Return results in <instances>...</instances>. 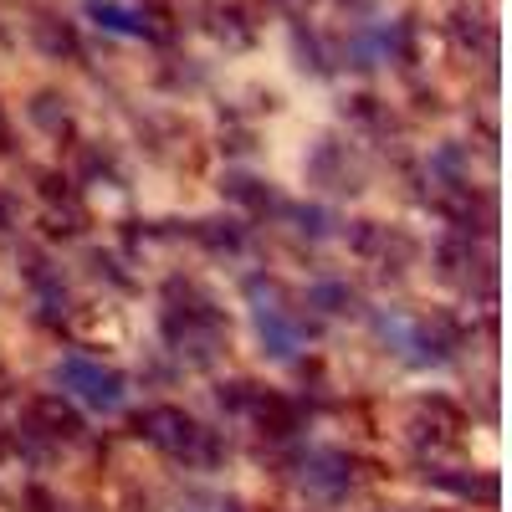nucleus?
Returning <instances> with one entry per match:
<instances>
[{
    "instance_id": "nucleus-4",
    "label": "nucleus",
    "mask_w": 512,
    "mask_h": 512,
    "mask_svg": "<svg viewBox=\"0 0 512 512\" xmlns=\"http://www.w3.org/2000/svg\"><path fill=\"white\" fill-rule=\"evenodd\" d=\"M246 303H251V323L262 338L267 359H297V349L308 344V318L292 308V297L282 292V282L272 277H246Z\"/></svg>"
},
{
    "instance_id": "nucleus-13",
    "label": "nucleus",
    "mask_w": 512,
    "mask_h": 512,
    "mask_svg": "<svg viewBox=\"0 0 512 512\" xmlns=\"http://www.w3.org/2000/svg\"><path fill=\"white\" fill-rule=\"evenodd\" d=\"M67 333L77 338V344H123V313L118 308H108V303H88V308H72V318H67Z\"/></svg>"
},
{
    "instance_id": "nucleus-11",
    "label": "nucleus",
    "mask_w": 512,
    "mask_h": 512,
    "mask_svg": "<svg viewBox=\"0 0 512 512\" xmlns=\"http://www.w3.org/2000/svg\"><path fill=\"white\" fill-rule=\"evenodd\" d=\"M205 16H210L205 31L216 36V41H226V47H251V41H256V26H262V21H256L262 11H256L251 0H210Z\"/></svg>"
},
{
    "instance_id": "nucleus-5",
    "label": "nucleus",
    "mask_w": 512,
    "mask_h": 512,
    "mask_svg": "<svg viewBox=\"0 0 512 512\" xmlns=\"http://www.w3.org/2000/svg\"><path fill=\"white\" fill-rule=\"evenodd\" d=\"M216 405H221L231 420H241L246 431L267 436V441H292L297 431H303V410H297L287 395L262 390V384H246V379L221 384V390H216Z\"/></svg>"
},
{
    "instance_id": "nucleus-23",
    "label": "nucleus",
    "mask_w": 512,
    "mask_h": 512,
    "mask_svg": "<svg viewBox=\"0 0 512 512\" xmlns=\"http://www.w3.org/2000/svg\"><path fill=\"white\" fill-rule=\"evenodd\" d=\"M384 512H415V507H384Z\"/></svg>"
},
{
    "instance_id": "nucleus-21",
    "label": "nucleus",
    "mask_w": 512,
    "mask_h": 512,
    "mask_svg": "<svg viewBox=\"0 0 512 512\" xmlns=\"http://www.w3.org/2000/svg\"><path fill=\"white\" fill-rule=\"evenodd\" d=\"M344 118L349 123H359V128H369V134H395V118H390V108H384L379 98H349L344 103Z\"/></svg>"
},
{
    "instance_id": "nucleus-24",
    "label": "nucleus",
    "mask_w": 512,
    "mask_h": 512,
    "mask_svg": "<svg viewBox=\"0 0 512 512\" xmlns=\"http://www.w3.org/2000/svg\"><path fill=\"white\" fill-rule=\"evenodd\" d=\"M282 6H303V0H282Z\"/></svg>"
},
{
    "instance_id": "nucleus-19",
    "label": "nucleus",
    "mask_w": 512,
    "mask_h": 512,
    "mask_svg": "<svg viewBox=\"0 0 512 512\" xmlns=\"http://www.w3.org/2000/svg\"><path fill=\"white\" fill-rule=\"evenodd\" d=\"M195 241H200L205 251H216V256H236V251L246 246V226L216 216V221H200V226H195Z\"/></svg>"
},
{
    "instance_id": "nucleus-1",
    "label": "nucleus",
    "mask_w": 512,
    "mask_h": 512,
    "mask_svg": "<svg viewBox=\"0 0 512 512\" xmlns=\"http://www.w3.org/2000/svg\"><path fill=\"white\" fill-rule=\"evenodd\" d=\"M159 328H164V349L190 369H210L231 349V323L221 303L210 292H200L195 282H169Z\"/></svg>"
},
{
    "instance_id": "nucleus-12",
    "label": "nucleus",
    "mask_w": 512,
    "mask_h": 512,
    "mask_svg": "<svg viewBox=\"0 0 512 512\" xmlns=\"http://www.w3.org/2000/svg\"><path fill=\"white\" fill-rule=\"evenodd\" d=\"M451 36H456L461 52H472L482 62H497V26L482 6H456L451 11Z\"/></svg>"
},
{
    "instance_id": "nucleus-10",
    "label": "nucleus",
    "mask_w": 512,
    "mask_h": 512,
    "mask_svg": "<svg viewBox=\"0 0 512 512\" xmlns=\"http://www.w3.org/2000/svg\"><path fill=\"white\" fill-rule=\"evenodd\" d=\"M349 246L364 256L369 267H379V272H405L415 262V251H420L415 236H405L400 226H379V221H354Z\"/></svg>"
},
{
    "instance_id": "nucleus-16",
    "label": "nucleus",
    "mask_w": 512,
    "mask_h": 512,
    "mask_svg": "<svg viewBox=\"0 0 512 512\" xmlns=\"http://www.w3.org/2000/svg\"><path fill=\"white\" fill-rule=\"evenodd\" d=\"M31 41H36V47L47 52V57H57V62L82 52L77 26H72V21H62V16H36V21H31Z\"/></svg>"
},
{
    "instance_id": "nucleus-18",
    "label": "nucleus",
    "mask_w": 512,
    "mask_h": 512,
    "mask_svg": "<svg viewBox=\"0 0 512 512\" xmlns=\"http://www.w3.org/2000/svg\"><path fill=\"white\" fill-rule=\"evenodd\" d=\"M277 216L282 221H292V231H303L308 241H328L333 231H338V216L333 210H323V205H277Z\"/></svg>"
},
{
    "instance_id": "nucleus-17",
    "label": "nucleus",
    "mask_w": 512,
    "mask_h": 512,
    "mask_svg": "<svg viewBox=\"0 0 512 512\" xmlns=\"http://www.w3.org/2000/svg\"><path fill=\"white\" fill-rule=\"evenodd\" d=\"M308 308H318L328 318H344V313H359V292L338 277H323V282L308 287Z\"/></svg>"
},
{
    "instance_id": "nucleus-20",
    "label": "nucleus",
    "mask_w": 512,
    "mask_h": 512,
    "mask_svg": "<svg viewBox=\"0 0 512 512\" xmlns=\"http://www.w3.org/2000/svg\"><path fill=\"white\" fill-rule=\"evenodd\" d=\"M221 190H226V200L246 205L251 216H267V210H277V205H282V200H277L262 180H251V175H226V180H221Z\"/></svg>"
},
{
    "instance_id": "nucleus-7",
    "label": "nucleus",
    "mask_w": 512,
    "mask_h": 512,
    "mask_svg": "<svg viewBox=\"0 0 512 512\" xmlns=\"http://www.w3.org/2000/svg\"><path fill=\"white\" fill-rule=\"evenodd\" d=\"M52 379L62 384V395L93 405V410H123V400H128V379H123L118 369L88 359V354H67V359L52 369Z\"/></svg>"
},
{
    "instance_id": "nucleus-14",
    "label": "nucleus",
    "mask_w": 512,
    "mask_h": 512,
    "mask_svg": "<svg viewBox=\"0 0 512 512\" xmlns=\"http://www.w3.org/2000/svg\"><path fill=\"white\" fill-rule=\"evenodd\" d=\"M425 482L441 487V492H451V497L497 507V477H492V472H456V466H431V461H425Z\"/></svg>"
},
{
    "instance_id": "nucleus-25",
    "label": "nucleus",
    "mask_w": 512,
    "mask_h": 512,
    "mask_svg": "<svg viewBox=\"0 0 512 512\" xmlns=\"http://www.w3.org/2000/svg\"><path fill=\"white\" fill-rule=\"evenodd\" d=\"M0 149H6V134H0Z\"/></svg>"
},
{
    "instance_id": "nucleus-22",
    "label": "nucleus",
    "mask_w": 512,
    "mask_h": 512,
    "mask_svg": "<svg viewBox=\"0 0 512 512\" xmlns=\"http://www.w3.org/2000/svg\"><path fill=\"white\" fill-rule=\"evenodd\" d=\"M31 118H36L41 128H52V134H62V128H67V108H62L57 93H41V98L31 103Z\"/></svg>"
},
{
    "instance_id": "nucleus-6",
    "label": "nucleus",
    "mask_w": 512,
    "mask_h": 512,
    "mask_svg": "<svg viewBox=\"0 0 512 512\" xmlns=\"http://www.w3.org/2000/svg\"><path fill=\"white\" fill-rule=\"evenodd\" d=\"M287 482L303 492L308 502H344L354 492V461L344 451H333V446H303V451H292L287 456Z\"/></svg>"
},
{
    "instance_id": "nucleus-3",
    "label": "nucleus",
    "mask_w": 512,
    "mask_h": 512,
    "mask_svg": "<svg viewBox=\"0 0 512 512\" xmlns=\"http://www.w3.org/2000/svg\"><path fill=\"white\" fill-rule=\"evenodd\" d=\"M134 431L169 461L190 466V472H216L226 461V441L210 425H200L195 415H185L180 405H149L144 415H134Z\"/></svg>"
},
{
    "instance_id": "nucleus-2",
    "label": "nucleus",
    "mask_w": 512,
    "mask_h": 512,
    "mask_svg": "<svg viewBox=\"0 0 512 512\" xmlns=\"http://www.w3.org/2000/svg\"><path fill=\"white\" fill-rule=\"evenodd\" d=\"M374 338L384 349H390L395 359H405L410 369H441L451 354H456V344H461V328H456V318H446V313H431V318H420V313H410V308H374Z\"/></svg>"
},
{
    "instance_id": "nucleus-15",
    "label": "nucleus",
    "mask_w": 512,
    "mask_h": 512,
    "mask_svg": "<svg viewBox=\"0 0 512 512\" xmlns=\"http://www.w3.org/2000/svg\"><path fill=\"white\" fill-rule=\"evenodd\" d=\"M31 425L47 441H77L82 436V415L62 400V395H36L31 400Z\"/></svg>"
},
{
    "instance_id": "nucleus-9",
    "label": "nucleus",
    "mask_w": 512,
    "mask_h": 512,
    "mask_svg": "<svg viewBox=\"0 0 512 512\" xmlns=\"http://www.w3.org/2000/svg\"><path fill=\"white\" fill-rule=\"evenodd\" d=\"M461 431H466V415L451 405V400H441V395H431V400H415V410H410V420H405V441L415 446V451H451L456 441H461Z\"/></svg>"
},
{
    "instance_id": "nucleus-8",
    "label": "nucleus",
    "mask_w": 512,
    "mask_h": 512,
    "mask_svg": "<svg viewBox=\"0 0 512 512\" xmlns=\"http://www.w3.org/2000/svg\"><path fill=\"white\" fill-rule=\"evenodd\" d=\"M308 180L323 185L328 195H359L369 180V164L349 139H318V149L308 159Z\"/></svg>"
}]
</instances>
